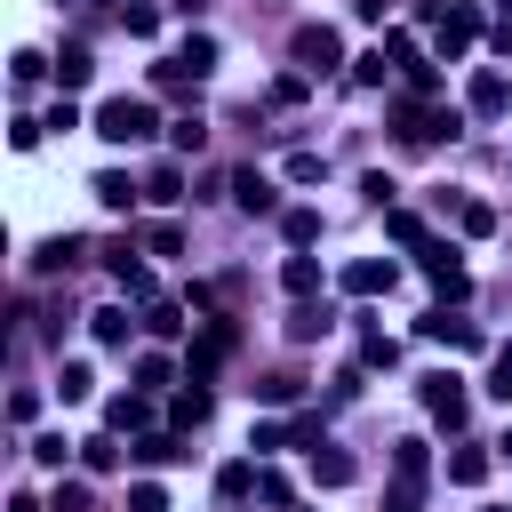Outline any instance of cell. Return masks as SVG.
<instances>
[{"instance_id":"cell-1","label":"cell","mask_w":512,"mask_h":512,"mask_svg":"<svg viewBox=\"0 0 512 512\" xmlns=\"http://www.w3.org/2000/svg\"><path fill=\"white\" fill-rule=\"evenodd\" d=\"M152 128H160V120H152L144 96H104V104H96V136H104V144H144Z\"/></svg>"},{"instance_id":"cell-2","label":"cell","mask_w":512,"mask_h":512,"mask_svg":"<svg viewBox=\"0 0 512 512\" xmlns=\"http://www.w3.org/2000/svg\"><path fill=\"white\" fill-rule=\"evenodd\" d=\"M288 56H296V72H304V80H320V72H336V64H352V56H344V40H336V24H296V40H288Z\"/></svg>"},{"instance_id":"cell-3","label":"cell","mask_w":512,"mask_h":512,"mask_svg":"<svg viewBox=\"0 0 512 512\" xmlns=\"http://www.w3.org/2000/svg\"><path fill=\"white\" fill-rule=\"evenodd\" d=\"M416 256H424V280L440 288V304H464V296H472V272L456 264V248H448V240H424Z\"/></svg>"},{"instance_id":"cell-4","label":"cell","mask_w":512,"mask_h":512,"mask_svg":"<svg viewBox=\"0 0 512 512\" xmlns=\"http://www.w3.org/2000/svg\"><path fill=\"white\" fill-rule=\"evenodd\" d=\"M424 472H432V448H424V440H400V448H392V512H408V504H416Z\"/></svg>"},{"instance_id":"cell-5","label":"cell","mask_w":512,"mask_h":512,"mask_svg":"<svg viewBox=\"0 0 512 512\" xmlns=\"http://www.w3.org/2000/svg\"><path fill=\"white\" fill-rule=\"evenodd\" d=\"M464 104H472V120H504V112H512V80H504L496 64H480V72L464 80Z\"/></svg>"},{"instance_id":"cell-6","label":"cell","mask_w":512,"mask_h":512,"mask_svg":"<svg viewBox=\"0 0 512 512\" xmlns=\"http://www.w3.org/2000/svg\"><path fill=\"white\" fill-rule=\"evenodd\" d=\"M392 136H400V144H440V136H456V112H424V104H392Z\"/></svg>"},{"instance_id":"cell-7","label":"cell","mask_w":512,"mask_h":512,"mask_svg":"<svg viewBox=\"0 0 512 512\" xmlns=\"http://www.w3.org/2000/svg\"><path fill=\"white\" fill-rule=\"evenodd\" d=\"M336 280H344V296H392L400 264H392V256H352V264H344Z\"/></svg>"},{"instance_id":"cell-8","label":"cell","mask_w":512,"mask_h":512,"mask_svg":"<svg viewBox=\"0 0 512 512\" xmlns=\"http://www.w3.org/2000/svg\"><path fill=\"white\" fill-rule=\"evenodd\" d=\"M416 336H424V344H448V352H480V328H472V320H456L448 304H432V312L416 320Z\"/></svg>"},{"instance_id":"cell-9","label":"cell","mask_w":512,"mask_h":512,"mask_svg":"<svg viewBox=\"0 0 512 512\" xmlns=\"http://www.w3.org/2000/svg\"><path fill=\"white\" fill-rule=\"evenodd\" d=\"M416 392H424V408H432V424H448V432H464V416H472V400H464V384H456V376H424Z\"/></svg>"},{"instance_id":"cell-10","label":"cell","mask_w":512,"mask_h":512,"mask_svg":"<svg viewBox=\"0 0 512 512\" xmlns=\"http://www.w3.org/2000/svg\"><path fill=\"white\" fill-rule=\"evenodd\" d=\"M432 40H440V56H464V48L480 40V8H472V0H448V16L432 24Z\"/></svg>"},{"instance_id":"cell-11","label":"cell","mask_w":512,"mask_h":512,"mask_svg":"<svg viewBox=\"0 0 512 512\" xmlns=\"http://www.w3.org/2000/svg\"><path fill=\"white\" fill-rule=\"evenodd\" d=\"M232 352H240V328H232V320H208V328L192 336V376L208 384V368H216V360H232Z\"/></svg>"},{"instance_id":"cell-12","label":"cell","mask_w":512,"mask_h":512,"mask_svg":"<svg viewBox=\"0 0 512 512\" xmlns=\"http://www.w3.org/2000/svg\"><path fill=\"white\" fill-rule=\"evenodd\" d=\"M104 424L112 432H152V392H112L104 400Z\"/></svg>"},{"instance_id":"cell-13","label":"cell","mask_w":512,"mask_h":512,"mask_svg":"<svg viewBox=\"0 0 512 512\" xmlns=\"http://www.w3.org/2000/svg\"><path fill=\"white\" fill-rule=\"evenodd\" d=\"M232 200H240L248 216H272V208H280V184L256 176V168H240V176H232Z\"/></svg>"},{"instance_id":"cell-14","label":"cell","mask_w":512,"mask_h":512,"mask_svg":"<svg viewBox=\"0 0 512 512\" xmlns=\"http://www.w3.org/2000/svg\"><path fill=\"white\" fill-rule=\"evenodd\" d=\"M168 416H176V432H200V424H208V416H216V392H208V384H200V376H192V384H184V392H176V408H168Z\"/></svg>"},{"instance_id":"cell-15","label":"cell","mask_w":512,"mask_h":512,"mask_svg":"<svg viewBox=\"0 0 512 512\" xmlns=\"http://www.w3.org/2000/svg\"><path fill=\"white\" fill-rule=\"evenodd\" d=\"M280 288H288L296 304H312V296H320V256H304V248H296V256L280 264Z\"/></svg>"},{"instance_id":"cell-16","label":"cell","mask_w":512,"mask_h":512,"mask_svg":"<svg viewBox=\"0 0 512 512\" xmlns=\"http://www.w3.org/2000/svg\"><path fill=\"white\" fill-rule=\"evenodd\" d=\"M352 480H360V464L344 448H312V488H352Z\"/></svg>"},{"instance_id":"cell-17","label":"cell","mask_w":512,"mask_h":512,"mask_svg":"<svg viewBox=\"0 0 512 512\" xmlns=\"http://www.w3.org/2000/svg\"><path fill=\"white\" fill-rule=\"evenodd\" d=\"M128 456H136V464H184L192 448H184V432H144V440H136Z\"/></svg>"},{"instance_id":"cell-18","label":"cell","mask_w":512,"mask_h":512,"mask_svg":"<svg viewBox=\"0 0 512 512\" xmlns=\"http://www.w3.org/2000/svg\"><path fill=\"white\" fill-rule=\"evenodd\" d=\"M488 464H496V456H488V448H472V440H464V448H448V480H456V488H480V480H488Z\"/></svg>"},{"instance_id":"cell-19","label":"cell","mask_w":512,"mask_h":512,"mask_svg":"<svg viewBox=\"0 0 512 512\" xmlns=\"http://www.w3.org/2000/svg\"><path fill=\"white\" fill-rule=\"evenodd\" d=\"M256 472H264L256 456H232V464L216 472V496H224V504H240V496H256Z\"/></svg>"},{"instance_id":"cell-20","label":"cell","mask_w":512,"mask_h":512,"mask_svg":"<svg viewBox=\"0 0 512 512\" xmlns=\"http://www.w3.org/2000/svg\"><path fill=\"white\" fill-rule=\"evenodd\" d=\"M176 64H184L192 80H208V72H216V40H208V32H184V48H176Z\"/></svg>"},{"instance_id":"cell-21","label":"cell","mask_w":512,"mask_h":512,"mask_svg":"<svg viewBox=\"0 0 512 512\" xmlns=\"http://www.w3.org/2000/svg\"><path fill=\"white\" fill-rule=\"evenodd\" d=\"M88 72H96V64H88V48H80V40H64V56H56V88L72 96V88H88Z\"/></svg>"},{"instance_id":"cell-22","label":"cell","mask_w":512,"mask_h":512,"mask_svg":"<svg viewBox=\"0 0 512 512\" xmlns=\"http://www.w3.org/2000/svg\"><path fill=\"white\" fill-rule=\"evenodd\" d=\"M136 248H144V256H184V224H168V216H152Z\"/></svg>"},{"instance_id":"cell-23","label":"cell","mask_w":512,"mask_h":512,"mask_svg":"<svg viewBox=\"0 0 512 512\" xmlns=\"http://www.w3.org/2000/svg\"><path fill=\"white\" fill-rule=\"evenodd\" d=\"M176 384V360L168 352H136V392H168Z\"/></svg>"},{"instance_id":"cell-24","label":"cell","mask_w":512,"mask_h":512,"mask_svg":"<svg viewBox=\"0 0 512 512\" xmlns=\"http://www.w3.org/2000/svg\"><path fill=\"white\" fill-rule=\"evenodd\" d=\"M144 200H160V208H168V200H184V168H176V160H160V168L144 176Z\"/></svg>"},{"instance_id":"cell-25","label":"cell","mask_w":512,"mask_h":512,"mask_svg":"<svg viewBox=\"0 0 512 512\" xmlns=\"http://www.w3.org/2000/svg\"><path fill=\"white\" fill-rule=\"evenodd\" d=\"M384 232H392V240H400V248H424V240H432V232H424V216H416V208H384Z\"/></svg>"},{"instance_id":"cell-26","label":"cell","mask_w":512,"mask_h":512,"mask_svg":"<svg viewBox=\"0 0 512 512\" xmlns=\"http://www.w3.org/2000/svg\"><path fill=\"white\" fill-rule=\"evenodd\" d=\"M328 328H336V320H328L320 304H296V312H288V344H312V336H328Z\"/></svg>"},{"instance_id":"cell-27","label":"cell","mask_w":512,"mask_h":512,"mask_svg":"<svg viewBox=\"0 0 512 512\" xmlns=\"http://www.w3.org/2000/svg\"><path fill=\"white\" fill-rule=\"evenodd\" d=\"M88 336H96V344H128V312H120V304H96V312H88Z\"/></svg>"},{"instance_id":"cell-28","label":"cell","mask_w":512,"mask_h":512,"mask_svg":"<svg viewBox=\"0 0 512 512\" xmlns=\"http://www.w3.org/2000/svg\"><path fill=\"white\" fill-rule=\"evenodd\" d=\"M248 448H256V464H264L272 448H296V424H280V416H264V424L248 432Z\"/></svg>"},{"instance_id":"cell-29","label":"cell","mask_w":512,"mask_h":512,"mask_svg":"<svg viewBox=\"0 0 512 512\" xmlns=\"http://www.w3.org/2000/svg\"><path fill=\"white\" fill-rule=\"evenodd\" d=\"M80 464H88L96 480H104V472H120V440H112V432H96V440H80Z\"/></svg>"},{"instance_id":"cell-30","label":"cell","mask_w":512,"mask_h":512,"mask_svg":"<svg viewBox=\"0 0 512 512\" xmlns=\"http://www.w3.org/2000/svg\"><path fill=\"white\" fill-rule=\"evenodd\" d=\"M88 192H96V200H104V208H128V200H136V192H144V184H128V176H120V168H104V176H96V184H88Z\"/></svg>"},{"instance_id":"cell-31","label":"cell","mask_w":512,"mask_h":512,"mask_svg":"<svg viewBox=\"0 0 512 512\" xmlns=\"http://www.w3.org/2000/svg\"><path fill=\"white\" fill-rule=\"evenodd\" d=\"M280 232H288V248H312V240H320V208H288Z\"/></svg>"},{"instance_id":"cell-32","label":"cell","mask_w":512,"mask_h":512,"mask_svg":"<svg viewBox=\"0 0 512 512\" xmlns=\"http://www.w3.org/2000/svg\"><path fill=\"white\" fill-rule=\"evenodd\" d=\"M456 224H464V240H488L496 232V208L488 200H456Z\"/></svg>"},{"instance_id":"cell-33","label":"cell","mask_w":512,"mask_h":512,"mask_svg":"<svg viewBox=\"0 0 512 512\" xmlns=\"http://www.w3.org/2000/svg\"><path fill=\"white\" fill-rule=\"evenodd\" d=\"M144 328H152V336H184V304L152 296V304H144Z\"/></svg>"},{"instance_id":"cell-34","label":"cell","mask_w":512,"mask_h":512,"mask_svg":"<svg viewBox=\"0 0 512 512\" xmlns=\"http://www.w3.org/2000/svg\"><path fill=\"white\" fill-rule=\"evenodd\" d=\"M56 392H64V400H88V392H96V368H88V360H64V368H56Z\"/></svg>"},{"instance_id":"cell-35","label":"cell","mask_w":512,"mask_h":512,"mask_svg":"<svg viewBox=\"0 0 512 512\" xmlns=\"http://www.w3.org/2000/svg\"><path fill=\"white\" fill-rule=\"evenodd\" d=\"M120 24H128V40H152V32H160V8H152V0H128Z\"/></svg>"},{"instance_id":"cell-36","label":"cell","mask_w":512,"mask_h":512,"mask_svg":"<svg viewBox=\"0 0 512 512\" xmlns=\"http://www.w3.org/2000/svg\"><path fill=\"white\" fill-rule=\"evenodd\" d=\"M384 72H392V56H384V48L352 56V88H384Z\"/></svg>"},{"instance_id":"cell-37","label":"cell","mask_w":512,"mask_h":512,"mask_svg":"<svg viewBox=\"0 0 512 512\" xmlns=\"http://www.w3.org/2000/svg\"><path fill=\"white\" fill-rule=\"evenodd\" d=\"M168 144H176V152H200V144H208V120H200V112L168 120Z\"/></svg>"},{"instance_id":"cell-38","label":"cell","mask_w":512,"mask_h":512,"mask_svg":"<svg viewBox=\"0 0 512 512\" xmlns=\"http://www.w3.org/2000/svg\"><path fill=\"white\" fill-rule=\"evenodd\" d=\"M72 256H80V240L64 232V240H40V256H32V264H40V272H72Z\"/></svg>"},{"instance_id":"cell-39","label":"cell","mask_w":512,"mask_h":512,"mask_svg":"<svg viewBox=\"0 0 512 512\" xmlns=\"http://www.w3.org/2000/svg\"><path fill=\"white\" fill-rule=\"evenodd\" d=\"M72 448H80V440H64V432H40V440H32V464L64 472V456H72Z\"/></svg>"},{"instance_id":"cell-40","label":"cell","mask_w":512,"mask_h":512,"mask_svg":"<svg viewBox=\"0 0 512 512\" xmlns=\"http://www.w3.org/2000/svg\"><path fill=\"white\" fill-rule=\"evenodd\" d=\"M256 496H264V504H280V512L296 504V488H288V472H280V464H264V472H256Z\"/></svg>"},{"instance_id":"cell-41","label":"cell","mask_w":512,"mask_h":512,"mask_svg":"<svg viewBox=\"0 0 512 512\" xmlns=\"http://www.w3.org/2000/svg\"><path fill=\"white\" fill-rule=\"evenodd\" d=\"M360 368H400V344L392 336H360Z\"/></svg>"},{"instance_id":"cell-42","label":"cell","mask_w":512,"mask_h":512,"mask_svg":"<svg viewBox=\"0 0 512 512\" xmlns=\"http://www.w3.org/2000/svg\"><path fill=\"white\" fill-rule=\"evenodd\" d=\"M488 392H496V400H512V344H496V352H488Z\"/></svg>"},{"instance_id":"cell-43","label":"cell","mask_w":512,"mask_h":512,"mask_svg":"<svg viewBox=\"0 0 512 512\" xmlns=\"http://www.w3.org/2000/svg\"><path fill=\"white\" fill-rule=\"evenodd\" d=\"M8 72H16V88H32V80H40V72H56V64H48L40 48H16V64H8Z\"/></svg>"},{"instance_id":"cell-44","label":"cell","mask_w":512,"mask_h":512,"mask_svg":"<svg viewBox=\"0 0 512 512\" xmlns=\"http://www.w3.org/2000/svg\"><path fill=\"white\" fill-rule=\"evenodd\" d=\"M40 136H48V120H32V112H16V120H8V144H16V152H32Z\"/></svg>"},{"instance_id":"cell-45","label":"cell","mask_w":512,"mask_h":512,"mask_svg":"<svg viewBox=\"0 0 512 512\" xmlns=\"http://www.w3.org/2000/svg\"><path fill=\"white\" fill-rule=\"evenodd\" d=\"M320 176H328L320 152H288V184H320Z\"/></svg>"},{"instance_id":"cell-46","label":"cell","mask_w":512,"mask_h":512,"mask_svg":"<svg viewBox=\"0 0 512 512\" xmlns=\"http://www.w3.org/2000/svg\"><path fill=\"white\" fill-rule=\"evenodd\" d=\"M296 392H304V384H296V376H264V384H256V400H264V408H288V400H296Z\"/></svg>"},{"instance_id":"cell-47","label":"cell","mask_w":512,"mask_h":512,"mask_svg":"<svg viewBox=\"0 0 512 512\" xmlns=\"http://www.w3.org/2000/svg\"><path fill=\"white\" fill-rule=\"evenodd\" d=\"M48 512H88V480H56V496H48Z\"/></svg>"},{"instance_id":"cell-48","label":"cell","mask_w":512,"mask_h":512,"mask_svg":"<svg viewBox=\"0 0 512 512\" xmlns=\"http://www.w3.org/2000/svg\"><path fill=\"white\" fill-rule=\"evenodd\" d=\"M128 512H168V488H160V480H136V488H128Z\"/></svg>"},{"instance_id":"cell-49","label":"cell","mask_w":512,"mask_h":512,"mask_svg":"<svg viewBox=\"0 0 512 512\" xmlns=\"http://www.w3.org/2000/svg\"><path fill=\"white\" fill-rule=\"evenodd\" d=\"M272 104H304V72H280L272 80Z\"/></svg>"},{"instance_id":"cell-50","label":"cell","mask_w":512,"mask_h":512,"mask_svg":"<svg viewBox=\"0 0 512 512\" xmlns=\"http://www.w3.org/2000/svg\"><path fill=\"white\" fill-rule=\"evenodd\" d=\"M488 48H496V56H512V16H496V32H488Z\"/></svg>"},{"instance_id":"cell-51","label":"cell","mask_w":512,"mask_h":512,"mask_svg":"<svg viewBox=\"0 0 512 512\" xmlns=\"http://www.w3.org/2000/svg\"><path fill=\"white\" fill-rule=\"evenodd\" d=\"M384 8H392V0H360V16H368V24H384Z\"/></svg>"},{"instance_id":"cell-52","label":"cell","mask_w":512,"mask_h":512,"mask_svg":"<svg viewBox=\"0 0 512 512\" xmlns=\"http://www.w3.org/2000/svg\"><path fill=\"white\" fill-rule=\"evenodd\" d=\"M168 8H176V16H200V8H208V0H168Z\"/></svg>"},{"instance_id":"cell-53","label":"cell","mask_w":512,"mask_h":512,"mask_svg":"<svg viewBox=\"0 0 512 512\" xmlns=\"http://www.w3.org/2000/svg\"><path fill=\"white\" fill-rule=\"evenodd\" d=\"M496 456H512V432H504V440H496Z\"/></svg>"},{"instance_id":"cell-54","label":"cell","mask_w":512,"mask_h":512,"mask_svg":"<svg viewBox=\"0 0 512 512\" xmlns=\"http://www.w3.org/2000/svg\"><path fill=\"white\" fill-rule=\"evenodd\" d=\"M504 16H512V0H504Z\"/></svg>"},{"instance_id":"cell-55","label":"cell","mask_w":512,"mask_h":512,"mask_svg":"<svg viewBox=\"0 0 512 512\" xmlns=\"http://www.w3.org/2000/svg\"><path fill=\"white\" fill-rule=\"evenodd\" d=\"M56 8H64V0H56Z\"/></svg>"},{"instance_id":"cell-56","label":"cell","mask_w":512,"mask_h":512,"mask_svg":"<svg viewBox=\"0 0 512 512\" xmlns=\"http://www.w3.org/2000/svg\"><path fill=\"white\" fill-rule=\"evenodd\" d=\"M408 512H416V504H408Z\"/></svg>"}]
</instances>
